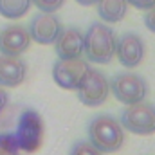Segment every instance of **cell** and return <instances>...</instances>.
<instances>
[{"label": "cell", "mask_w": 155, "mask_h": 155, "mask_svg": "<svg viewBox=\"0 0 155 155\" xmlns=\"http://www.w3.org/2000/svg\"><path fill=\"white\" fill-rule=\"evenodd\" d=\"M88 141L103 153H116L124 143V128L119 119L108 114H97L88 121Z\"/></svg>", "instance_id": "1"}, {"label": "cell", "mask_w": 155, "mask_h": 155, "mask_svg": "<svg viewBox=\"0 0 155 155\" xmlns=\"http://www.w3.org/2000/svg\"><path fill=\"white\" fill-rule=\"evenodd\" d=\"M83 52L87 60L99 65H108L116 56V33L105 22H92L87 29Z\"/></svg>", "instance_id": "2"}, {"label": "cell", "mask_w": 155, "mask_h": 155, "mask_svg": "<svg viewBox=\"0 0 155 155\" xmlns=\"http://www.w3.org/2000/svg\"><path fill=\"white\" fill-rule=\"evenodd\" d=\"M9 132L15 139L18 152L35 153L43 143V134H45L43 119L35 108H24L16 117L15 128Z\"/></svg>", "instance_id": "3"}, {"label": "cell", "mask_w": 155, "mask_h": 155, "mask_svg": "<svg viewBox=\"0 0 155 155\" xmlns=\"http://www.w3.org/2000/svg\"><path fill=\"white\" fill-rule=\"evenodd\" d=\"M148 81L135 72H119L110 81V92L123 105H134L144 101L148 96Z\"/></svg>", "instance_id": "4"}, {"label": "cell", "mask_w": 155, "mask_h": 155, "mask_svg": "<svg viewBox=\"0 0 155 155\" xmlns=\"http://www.w3.org/2000/svg\"><path fill=\"white\" fill-rule=\"evenodd\" d=\"M119 123L124 130L135 135H152L155 134V105L148 101L126 105Z\"/></svg>", "instance_id": "5"}, {"label": "cell", "mask_w": 155, "mask_h": 155, "mask_svg": "<svg viewBox=\"0 0 155 155\" xmlns=\"http://www.w3.org/2000/svg\"><path fill=\"white\" fill-rule=\"evenodd\" d=\"M78 90V99L85 107H101L110 96V81L97 69H88L81 79Z\"/></svg>", "instance_id": "6"}, {"label": "cell", "mask_w": 155, "mask_h": 155, "mask_svg": "<svg viewBox=\"0 0 155 155\" xmlns=\"http://www.w3.org/2000/svg\"><path fill=\"white\" fill-rule=\"evenodd\" d=\"M88 69H90L88 61H85L81 58L58 60L52 65V78L58 87H61L65 90H76Z\"/></svg>", "instance_id": "7"}, {"label": "cell", "mask_w": 155, "mask_h": 155, "mask_svg": "<svg viewBox=\"0 0 155 155\" xmlns=\"http://www.w3.org/2000/svg\"><path fill=\"white\" fill-rule=\"evenodd\" d=\"M146 54L144 41L137 33H123L116 41V56L126 69H135L143 63Z\"/></svg>", "instance_id": "8"}, {"label": "cell", "mask_w": 155, "mask_h": 155, "mask_svg": "<svg viewBox=\"0 0 155 155\" xmlns=\"http://www.w3.org/2000/svg\"><path fill=\"white\" fill-rule=\"evenodd\" d=\"M63 25L60 22V18L54 13H38L31 18L29 24V36L40 45H51L54 43L58 35L61 33Z\"/></svg>", "instance_id": "9"}, {"label": "cell", "mask_w": 155, "mask_h": 155, "mask_svg": "<svg viewBox=\"0 0 155 155\" xmlns=\"http://www.w3.org/2000/svg\"><path fill=\"white\" fill-rule=\"evenodd\" d=\"M31 45V36L24 25H7L0 31V54L20 56Z\"/></svg>", "instance_id": "10"}, {"label": "cell", "mask_w": 155, "mask_h": 155, "mask_svg": "<svg viewBox=\"0 0 155 155\" xmlns=\"http://www.w3.org/2000/svg\"><path fill=\"white\" fill-rule=\"evenodd\" d=\"M85 47V36L76 27H67L61 29L58 38L54 41V51L60 60H74L81 58Z\"/></svg>", "instance_id": "11"}, {"label": "cell", "mask_w": 155, "mask_h": 155, "mask_svg": "<svg viewBox=\"0 0 155 155\" xmlns=\"http://www.w3.org/2000/svg\"><path fill=\"white\" fill-rule=\"evenodd\" d=\"M27 76V63L20 56L0 54V87L15 88L20 87Z\"/></svg>", "instance_id": "12"}, {"label": "cell", "mask_w": 155, "mask_h": 155, "mask_svg": "<svg viewBox=\"0 0 155 155\" xmlns=\"http://www.w3.org/2000/svg\"><path fill=\"white\" fill-rule=\"evenodd\" d=\"M97 15L105 24H117L126 16L128 0H97Z\"/></svg>", "instance_id": "13"}, {"label": "cell", "mask_w": 155, "mask_h": 155, "mask_svg": "<svg viewBox=\"0 0 155 155\" xmlns=\"http://www.w3.org/2000/svg\"><path fill=\"white\" fill-rule=\"evenodd\" d=\"M31 0H0V15L9 20L22 18L31 9Z\"/></svg>", "instance_id": "14"}, {"label": "cell", "mask_w": 155, "mask_h": 155, "mask_svg": "<svg viewBox=\"0 0 155 155\" xmlns=\"http://www.w3.org/2000/svg\"><path fill=\"white\" fill-rule=\"evenodd\" d=\"M69 155H105V153L99 152L90 141H78L71 146Z\"/></svg>", "instance_id": "15"}, {"label": "cell", "mask_w": 155, "mask_h": 155, "mask_svg": "<svg viewBox=\"0 0 155 155\" xmlns=\"http://www.w3.org/2000/svg\"><path fill=\"white\" fill-rule=\"evenodd\" d=\"M31 4H35L43 13H56L58 9L63 7L65 0H31Z\"/></svg>", "instance_id": "16"}, {"label": "cell", "mask_w": 155, "mask_h": 155, "mask_svg": "<svg viewBox=\"0 0 155 155\" xmlns=\"http://www.w3.org/2000/svg\"><path fill=\"white\" fill-rule=\"evenodd\" d=\"M128 5H134L135 9L141 11H148L155 5V0H128Z\"/></svg>", "instance_id": "17"}, {"label": "cell", "mask_w": 155, "mask_h": 155, "mask_svg": "<svg viewBox=\"0 0 155 155\" xmlns=\"http://www.w3.org/2000/svg\"><path fill=\"white\" fill-rule=\"evenodd\" d=\"M144 25H146V29L155 33V5L152 9H148V13L144 15Z\"/></svg>", "instance_id": "18"}, {"label": "cell", "mask_w": 155, "mask_h": 155, "mask_svg": "<svg viewBox=\"0 0 155 155\" xmlns=\"http://www.w3.org/2000/svg\"><path fill=\"white\" fill-rule=\"evenodd\" d=\"M7 105H9V94L4 87H0V114L7 108Z\"/></svg>", "instance_id": "19"}, {"label": "cell", "mask_w": 155, "mask_h": 155, "mask_svg": "<svg viewBox=\"0 0 155 155\" xmlns=\"http://www.w3.org/2000/svg\"><path fill=\"white\" fill-rule=\"evenodd\" d=\"M0 155H18L16 152H13V150H9V148H5V146H2L0 144Z\"/></svg>", "instance_id": "20"}, {"label": "cell", "mask_w": 155, "mask_h": 155, "mask_svg": "<svg viewBox=\"0 0 155 155\" xmlns=\"http://www.w3.org/2000/svg\"><path fill=\"white\" fill-rule=\"evenodd\" d=\"M76 2L79 5H85V7H87V5H96L97 0H76Z\"/></svg>", "instance_id": "21"}]
</instances>
